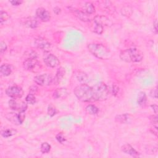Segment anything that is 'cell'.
Instances as JSON below:
<instances>
[{"label":"cell","instance_id":"38","mask_svg":"<svg viewBox=\"0 0 158 158\" xmlns=\"http://www.w3.org/2000/svg\"><path fill=\"white\" fill-rule=\"evenodd\" d=\"M38 90H39V88H38V87L36 86H32L30 88V93L33 94H34V93H36L38 92Z\"/></svg>","mask_w":158,"mask_h":158},{"label":"cell","instance_id":"13","mask_svg":"<svg viewBox=\"0 0 158 158\" xmlns=\"http://www.w3.org/2000/svg\"><path fill=\"white\" fill-rule=\"evenodd\" d=\"M67 95L68 92L65 88H58L53 93V97L56 99H64Z\"/></svg>","mask_w":158,"mask_h":158},{"label":"cell","instance_id":"7","mask_svg":"<svg viewBox=\"0 0 158 158\" xmlns=\"http://www.w3.org/2000/svg\"><path fill=\"white\" fill-rule=\"evenodd\" d=\"M17 99H12L9 101V106L13 111H17L19 112H25L27 109V103L22 101H17Z\"/></svg>","mask_w":158,"mask_h":158},{"label":"cell","instance_id":"24","mask_svg":"<svg viewBox=\"0 0 158 158\" xmlns=\"http://www.w3.org/2000/svg\"><path fill=\"white\" fill-rule=\"evenodd\" d=\"M25 56H27L26 59H37L38 58V54L34 50L30 49L27 52L25 53Z\"/></svg>","mask_w":158,"mask_h":158},{"label":"cell","instance_id":"8","mask_svg":"<svg viewBox=\"0 0 158 158\" xmlns=\"http://www.w3.org/2000/svg\"><path fill=\"white\" fill-rule=\"evenodd\" d=\"M6 93L12 99H20L24 95V91L20 87L12 86L6 89Z\"/></svg>","mask_w":158,"mask_h":158},{"label":"cell","instance_id":"23","mask_svg":"<svg viewBox=\"0 0 158 158\" xmlns=\"http://www.w3.org/2000/svg\"><path fill=\"white\" fill-rule=\"evenodd\" d=\"M41 152L43 154H46L48 153L50 150H51V145H50L49 143H48L47 142H45L43 143L41 145Z\"/></svg>","mask_w":158,"mask_h":158},{"label":"cell","instance_id":"21","mask_svg":"<svg viewBox=\"0 0 158 158\" xmlns=\"http://www.w3.org/2000/svg\"><path fill=\"white\" fill-rule=\"evenodd\" d=\"M76 77L77 80L80 82H81L82 84H85L88 80V75H87V74H85L84 72H81V71L78 72L76 75Z\"/></svg>","mask_w":158,"mask_h":158},{"label":"cell","instance_id":"10","mask_svg":"<svg viewBox=\"0 0 158 158\" xmlns=\"http://www.w3.org/2000/svg\"><path fill=\"white\" fill-rule=\"evenodd\" d=\"M36 15L42 22H48L51 19V14L49 12L43 8H38L36 11Z\"/></svg>","mask_w":158,"mask_h":158},{"label":"cell","instance_id":"29","mask_svg":"<svg viewBox=\"0 0 158 158\" xmlns=\"http://www.w3.org/2000/svg\"><path fill=\"white\" fill-rule=\"evenodd\" d=\"M94 32L96 33L98 35H101L103 31V27L102 26H101V25L98 24H96L94 23Z\"/></svg>","mask_w":158,"mask_h":158},{"label":"cell","instance_id":"1","mask_svg":"<svg viewBox=\"0 0 158 158\" xmlns=\"http://www.w3.org/2000/svg\"><path fill=\"white\" fill-rule=\"evenodd\" d=\"M74 93L80 101L82 102H97L95 91L94 87L87 84H81L75 88Z\"/></svg>","mask_w":158,"mask_h":158},{"label":"cell","instance_id":"19","mask_svg":"<svg viewBox=\"0 0 158 158\" xmlns=\"http://www.w3.org/2000/svg\"><path fill=\"white\" fill-rule=\"evenodd\" d=\"M147 98L146 93L143 92L139 93L137 97V103L138 105H140V106H144L147 104Z\"/></svg>","mask_w":158,"mask_h":158},{"label":"cell","instance_id":"35","mask_svg":"<svg viewBox=\"0 0 158 158\" xmlns=\"http://www.w3.org/2000/svg\"><path fill=\"white\" fill-rule=\"evenodd\" d=\"M149 120H150V122H151V124L154 125H157V114L151 116L149 117Z\"/></svg>","mask_w":158,"mask_h":158},{"label":"cell","instance_id":"27","mask_svg":"<svg viewBox=\"0 0 158 158\" xmlns=\"http://www.w3.org/2000/svg\"><path fill=\"white\" fill-rule=\"evenodd\" d=\"M128 117L127 114H122V115H118L116 117L115 119L116 121L119 123H125L126 121H127Z\"/></svg>","mask_w":158,"mask_h":158},{"label":"cell","instance_id":"11","mask_svg":"<svg viewBox=\"0 0 158 158\" xmlns=\"http://www.w3.org/2000/svg\"><path fill=\"white\" fill-rule=\"evenodd\" d=\"M122 151L125 154H129L133 157H138L140 156V154L138 152L137 150H135L134 148H133L130 144H125L121 148Z\"/></svg>","mask_w":158,"mask_h":158},{"label":"cell","instance_id":"33","mask_svg":"<svg viewBox=\"0 0 158 158\" xmlns=\"http://www.w3.org/2000/svg\"><path fill=\"white\" fill-rule=\"evenodd\" d=\"M7 45L4 41H1L0 43V52L1 54L4 53L6 50H7Z\"/></svg>","mask_w":158,"mask_h":158},{"label":"cell","instance_id":"12","mask_svg":"<svg viewBox=\"0 0 158 158\" xmlns=\"http://www.w3.org/2000/svg\"><path fill=\"white\" fill-rule=\"evenodd\" d=\"M94 23L98 24L103 27L104 26H109L112 24V22L109 18L104 16H97L94 18Z\"/></svg>","mask_w":158,"mask_h":158},{"label":"cell","instance_id":"6","mask_svg":"<svg viewBox=\"0 0 158 158\" xmlns=\"http://www.w3.org/2000/svg\"><path fill=\"white\" fill-rule=\"evenodd\" d=\"M43 61L46 66L49 67L54 68L59 66L60 62L57 57L49 52H45L43 56Z\"/></svg>","mask_w":158,"mask_h":158},{"label":"cell","instance_id":"34","mask_svg":"<svg viewBox=\"0 0 158 158\" xmlns=\"http://www.w3.org/2000/svg\"><path fill=\"white\" fill-rule=\"evenodd\" d=\"M18 116H19V121L21 124H22L23 122L25 121V118H26V114H25L24 112H19L18 113Z\"/></svg>","mask_w":158,"mask_h":158},{"label":"cell","instance_id":"32","mask_svg":"<svg viewBox=\"0 0 158 158\" xmlns=\"http://www.w3.org/2000/svg\"><path fill=\"white\" fill-rule=\"evenodd\" d=\"M56 139L57 140V141H58L59 143H60L61 144H62L63 143L66 142V138L64 136L61 134V133L58 134L56 136Z\"/></svg>","mask_w":158,"mask_h":158},{"label":"cell","instance_id":"42","mask_svg":"<svg viewBox=\"0 0 158 158\" xmlns=\"http://www.w3.org/2000/svg\"><path fill=\"white\" fill-rule=\"evenodd\" d=\"M151 107H152V109H153V111L154 112V113L156 114H157V111H158V106L156 104L151 105Z\"/></svg>","mask_w":158,"mask_h":158},{"label":"cell","instance_id":"40","mask_svg":"<svg viewBox=\"0 0 158 158\" xmlns=\"http://www.w3.org/2000/svg\"><path fill=\"white\" fill-rule=\"evenodd\" d=\"M119 92V88L116 85H113L112 86V93L113 94H114V95H116Z\"/></svg>","mask_w":158,"mask_h":158},{"label":"cell","instance_id":"37","mask_svg":"<svg viewBox=\"0 0 158 158\" xmlns=\"http://www.w3.org/2000/svg\"><path fill=\"white\" fill-rule=\"evenodd\" d=\"M9 2L11 3L12 6H19L23 3V1H22V0H12V1H10Z\"/></svg>","mask_w":158,"mask_h":158},{"label":"cell","instance_id":"22","mask_svg":"<svg viewBox=\"0 0 158 158\" xmlns=\"http://www.w3.org/2000/svg\"><path fill=\"white\" fill-rule=\"evenodd\" d=\"M85 111L88 114H89L90 115H94L98 113L99 109L96 106L93 104H89L86 107Z\"/></svg>","mask_w":158,"mask_h":158},{"label":"cell","instance_id":"20","mask_svg":"<svg viewBox=\"0 0 158 158\" xmlns=\"http://www.w3.org/2000/svg\"><path fill=\"white\" fill-rule=\"evenodd\" d=\"M0 72L4 76H9L12 73V69L11 66L8 64H2L0 67Z\"/></svg>","mask_w":158,"mask_h":158},{"label":"cell","instance_id":"36","mask_svg":"<svg viewBox=\"0 0 158 158\" xmlns=\"http://www.w3.org/2000/svg\"><path fill=\"white\" fill-rule=\"evenodd\" d=\"M150 96L151 97H152L153 98H157V87H155L153 88L152 90L150 92Z\"/></svg>","mask_w":158,"mask_h":158},{"label":"cell","instance_id":"18","mask_svg":"<svg viewBox=\"0 0 158 158\" xmlns=\"http://www.w3.org/2000/svg\"><path fill=\"white\" fill-rule=\"evenodd\" d=\"M6 118L12 124L16 125H21L19 121L18 114L15 112H10L6 115Z\"/></svg>","mask_w":158,"mask_h":158},{"label":"cell","instance_id":"39","mask_svg":"<svg viewBox=\"0 0 158 158\" xmlns=\"http://www.w3.org/2000/svg\"><path fill=\"white\" fill-rule=\"evenodd\" d=\"M151 131L153 134H154L156 136H157V126L153 125V127L151 128Z\"/></svg>","mask_w":158,"mask_h":158},{"label":"cell","instance_id":"3","mask_svg":"<svg viewBox=\"0 0 158 158\" xmlns=\"http://www.w3.org/2000/svg\"><path fill=\"white\" fill-rule=\"evenodd\" d=\"M120 58L127 62H139L143 58V53L135 48H132L124 50L120 54Z\"/></svg>","mask_w":158,"mask_h":158},{"label":"cell","instance_id":"28","mask_svg":"<svg viewBox=\"0 0 158 158\" xmlns=\"http://www.w3.org/2000/svg\"><path fill=\"white\" fill-rule=\"evenodd\" d=\"M14 130L11 129H6L1 132V135L4 138H9L14 134Z\"/></svg>","mask_w":158,"mask_h":158},{"label":"cell","instance_id":"14","mask_svg":"<svg viewBox=\"0 0 158 158\" xmlns=\"http://www.w3.org/2000/svg\"><path fill=\"white\" fill-rule=\"evenodd\" d=\"M74 13L75 16L82 21L89 22L90 21V18L89 17V15L86 14L84 11L76 9L74 11Z\"/></svg>","mask_w":158,"mask_h":158},{"label":"cell","instance_id":"30","mask_svg":"<svg viewBox=\"0 0 158 158\" xmlns=\"http://www.w3.org/2000/svg\"><path fill=\"white\" fill-rule=\"evenodd\" d=\"M56 114V109L54 106H53L52 105H50L48 106V114L51 116V117H53Z\"/></svg>","mask_w":158,"mask_h":158},{"label":"cell","instance_id":"26","mask_svg":"<svg viewBox=\"0 0 158 158\" xmlns=\"http://www.w3.org/2000/svg\"><path fill=\"white\" fill-rule=\"evenodd\" d=\"M26 101L28 104H34L36 103V98L34 94L29 93L26 98Z\"/></svg>","mask_w":158,"mask_h":158},{"label":"cell","instance_id":"15","mask_svg":"<svg viewBox=\"0 0 158 158\" xmlns=\"http://www.w3.org/2000/svg\"><path fill=\"white\" fill-rule=\"evenodd\" d=\"M65 75V69L62 67H59L56 72V74L53 80V83L56 85L58 84L61 81L62 78L64 77Z\"/></svg>","mask_w":158,"mask_h":158},{"label":"cell","instance_id":"16","mask_svg":"<svg viewBox=\"0 0 158 158\" xmlns=\"http://www.w3.org/2000/svg\"><path fill=\"white\" fill-rule=\"evenodd\" d=\"M39 21L35 17H30L27 18L26 22H25V25L29 28L31 29H36L39 26Z\"/></svg>","mask_w":158,"mask_h":158},{"label":"cell","instance_id":"25","mask_svg":"<svg viewBox=\"0 0 158 158\" xmlns=\"http://www.w3.org/2000/svg\"><path fill=\"white\" fill-rule=\"evenodd\" d=\"M9 17L10 16L6 11L1 10V12H0V22H1V24H3L5 21H8Z\"/></svg>","mask_w":158,"mask_h":158},{"label":"cell","instance_id":"43","mask_svg":"<svg viewBox=\"0 0 158 158\" xmlns=\"http://www.w3.org/2000/svg\"><path fill=\"white\" fill-rule=\"evenodd\" d=\"M153 27L154 29V30L156 31V34L157 33V20H155L153 22Z\"/></svg>","mask_w":158,"mask_h":158},{"label":"cell","instance_id":"5","mask_svg":"<svg viewBox=\"0 0 158 158\" xmlns=\"http://www.w3.org/2000/svg\"><path fill=\"white\" fill-rule=\"evenodd\" d=\"M54 78L51 75L48 74H45L37 75L34 77V82L40 86L46 87L49 86L53 83Z\"/></svg>","mask_w":158,"mask_h":158},{"label":"cell","instance_id":"17","mask_svg":"<svg viewBox=\"0 0 158 158\" xmlns=\"http://www.w3.org/2000/svg\"><path fill=\"white\" fill-rule=\"evenodd\" d=\"M84 12L88 15H91L95 12V8L93 3L90 2H87L83 6Z\"/></svg>","mask_w":158,"mask_h":158},{"label":"cell","instance_id":"41","mask_svg":"<svg viewBox=\"0 0 158 158\" xmlns=\"http://www.w3.org/2000/svg\"><path fill=\"white\" fill-rule=\"evenodd\" d=\"M53 11H54V13H55L56 14L58 15L59 14L61 13V9L59 8H58V7H55V8L53 9Z\"/></svg>","mask_w":158,"mask_h":158},{"label":"cell","instance_id":"4","mask_svg":"<svg viewBox=\"0 0 158 158\" xmlns=\"http://www.w3.org/2000/svg\"><path fill=\"white\" fill-rule=\"evenodd\" d=\"M23 67L26 71L36 73L41 71V64L37 59H26L23 62Z\"/></svg>","mask_w":158,"mask_h":158},{"label":"cell","instance_id":"9","mask_svg":"<svg viewBox=\"0 0 158 158\" xmlns=\"http://www.w3.org/2000/svg\"><path fill=\"white\" fill-rule=\"evenodd\" d=\"M35 45L45 52H48L49 49L51 48V43L45 39L39 37L35 40Z\"/></svg>","mask_w":158,"mask_h":158},{"label":"cell","instance_id":"31","mask_svg":"<svg viewBox=\"0 0 158 158\" xmlns=\"http://www.w3.org/2000/svg\"><path fill=\"white\" fill-rule=\"evenodd\" d=\"M122 14L123 16H130L132 14V9L129 7V6H127V7H124L122 9Z\"/></svg>","mask_w":158,"mask_h":158},{"label":"cell","instance_id":"2","mask_svg":"<svg viewBox=\"0 0 158 158\" xmlns=\"http://www.w3.org/2000/svg\"><path fill=\"white\" fill-rule=\"evenodd\" d=\"M87 48L89 51L98 59L107 60L109 59L112 56V54L109 48L102 44L90 43L88 45Z\"/></svg>","mask_w":158,"mask_h":158}]
</instances>
